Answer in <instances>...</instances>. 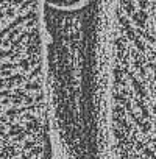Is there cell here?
Returning a JSON list of instances; mask_svg holds the SVG:
<instances>
[{
    "label": "cell",
    "mask_w": 156,
    "mask_h": 159,
    "mask_svg": "<svg viewBox=\"0 0 156 159\" xmlns=\"http://www.w3.org/2000/svg\"><path fill=\"white\" fill-rule=\"evenodd\" d=\"M94 0H44L45 6L53 8V9H60V11H73L84 8L86 5L92 3Z\"/></svg>",
    "instance_id": "cell-1"
}]
</instances>
